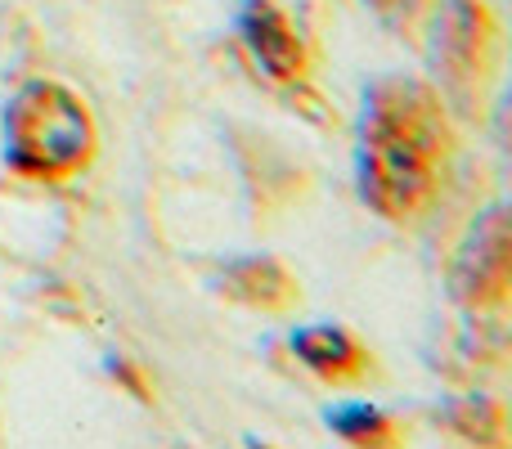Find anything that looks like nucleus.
<instances>
[{
    "label": "nucleus",
    "mask_w": 512,
    "mask_h": 449,
    "mask_svg": "<svg viewBox=\"0 0 512 449\" xmlns=\"http://www.w3.org/2000/svg\"><path fill=\"white\" fill-rule=\"evenodd\" d=\"M445 117L427 86L387 77L369 86L355 135L360 194L387 221H409L432 203L445 171Z\"/></svg>",
    "instance_id": "nucleus-1"
},
{
    "label": "nucleus",
    "mask_w": 512,
    "mask_h": 449,
    "mask_svg": "<svg viewBox=\"0 0 512 449\" xmlns=\"http://www.w3.org/2000/svg\"><path fill=\"white\" fill-rule=\"evenodd\" d=\"M95 153V122L81 95L63 81L36 77L5 104V158L23 176L59 180L81 171Z\"/></svg>",
    "instance_id": "nucleus-2"
},
{
    "label": "nucleus",
    "mask_w": 512,
    "mask_h": 449,
    "mask_svg": "<svg viewBox=\"0 0 512 449\" xmlns=\"http://www.w3.org/2000/svg\"><path fill=\"white\" fill-rule=\"evenodd\" d=\"M239 41L256 63V72H265L270 81H297L301 68H306L301 36L292 32V23L270 0H248L239 9Z\"/></svg>",
    "instance_id": "nucleus-3"
},
{
    "label": "nucleus",
    "mask_w": 512,
    "mask_h": 449,
    "mask_svg": "<svg viewBox=\"0 0 512 449\" xmlns=\"http://www.w3.org/2000/svg\"><path fill=\"white\" fill-rule=\"evenodd\" d=\"M454 288L468 301H499L508 288V221L504 212H486L468 234L454 270Z\"/></svg>",
    "instance_id": "nucleus-4"
},
{
    "label": "nucleus",
    "mask_w": 512,
    "mask_h": 449,
    "mask_svg": "<svg viewBox=\"0 0 512 449\" xmlns=\"http://www.w3.org/2000/svg\"><path fill=\"white\" fill-rule=\"evenodd\" d=\"M481 9L472 0H445L441 23H436V59L454 81H468L481 63Z\"/></svg>",
    "instance_id": "nucleus-5"
},
{
    "label": "nucleus",
    "mask_w": 512,
    "mask_h": 449,
    "mask_svg": "<svg viewBox=\"0 0 512 449\" xmlns=\"http://www.w3.org/2000/svg\"><path fill=\"white\" fill-rule=\"evenodd\" d=\"M292 355L319 378H355L364 369V351L337 324H306L292 333Z\"/></svg>",
    "instance_id": "nucleus-6"
},
{
    "label": "nucleus",
    "mask_w": 512,
    "mask_h": 449,
    "mask_svg": "<svg viewBox=\"0 0 512 449\" xmlns=\"http://www.w3.org/2000/svg\"><path fill=\"white\" fill-rule=\"evenodd\" d=\"M225 292L234 301H248V306H288L292 297V279L283 274V265H274L270 256H248V261L225 265Z\"/></svg>",
    "instance_id": "nucleus-7"
},
{
    "label": "nucleus",
    "mask_w": 512,
    "mask_h": 449,
    "mask_svg": "<svg viewBox=\"0 0 512 449\" xmlns=\"http://www.w3.org/2000/svg\"><path fill=\"white\" fill-rule=\"evenodd\" d=\"M328 427H333V432L342 436V441H355V445H364V441H382V436L391 432V423L382 418V409L364 405V400H351V405L328 409Z\"/></svg>",
    "instance_id": "nucleus-8"
},
{
    "label": "nucleus",
    "mask_w": 512,
    "mask_h": 449,
    "mask_svg": "<svg viewBox=\"0 0 512 449\" xmlns=\"http://www.w3.org/2000/svg\"><path fill=\"white\" fill-rule=\"evenodd\" d=\"M373 9H378L382 18H391V23H405V18H414L418 9H423V0H369Z\"/></svg>",
    "instance_id": "nucleus-9"
}]
</instances>
